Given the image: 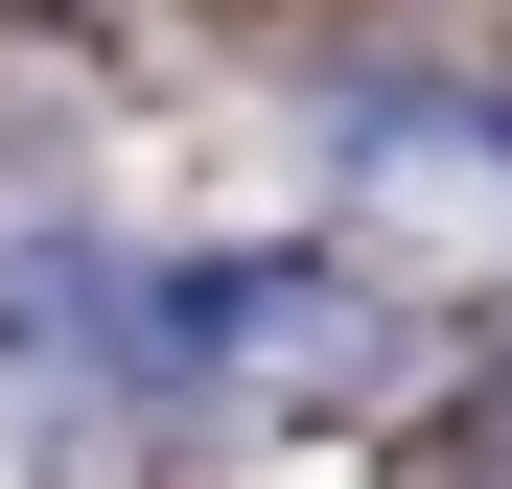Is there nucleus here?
Listing matches in <instances>:
<instances>
[{"instance_id":"1","label":"nucleus","mask_w":512,"mask_h":489,"mask_svg":"<svg viewBox=\"0 0 512 489\" xmlns=\"http://www.w3.org/2000/svg\"><path fill=\"white\" fill-rule=\"evenodd\" d=\"M350 257H396V280H512V140L489 117H373L350 140Z\"/></svg>"}]
</instances>
